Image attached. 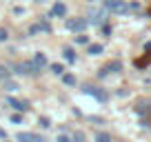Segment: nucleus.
<instances>
[{
	"instance_id": "f257e3e1",
	"label": "nucleus",
	"mask_w": 151,
	"mask_h": 142,
	"mask_svg": "<svg viewBox=\"0 0 151 142\" xmlns=\"http://www.w3.org/2000/svg\"><path fill=\"white\" fill-rule=\"evenodd\" d=\"M104 9L111 11V14L122 16V14H127V11H129V5H127V2H122V0H104Z\"/></svg>"
},
{
	"instance_id": "f03ea898",
	"label": "nucleus",
	"mask_w": 151,
	"mask_h": 142,
	"mask_svg": "<svg viewBox=\"0 0 151 142\" xmlns=\"http://www.w3.org/2000/svg\"><path fill=\"white\" fill-rule=\"evenodd\" d=\"M104 18H107V9H100L98 5H91V9H89V22L102 24Z\"/></svg>"
},
{
	"instance_id": "7ed1b4c3",
	"label": "nucleus",
	"mask_w": 151,
	"mask_h": 142,
	"mask_svg": "<svg viewBox=\"0 0 151 142\" xmlns=\"http://www.w3.org/2000/svg\"><path fill=\"white\" fill-rule=\"evenodd\" d=\"M16 140L18 142H45V138H40V136H36V133H18L16 136Z\"/></svg>"
},
{
	"instance_id": "20e7f679",
	"label": "nucleus",
	"mask_w": 151,
	"mask_h": 142,
	"mask_svg": "<svg viewBox=\"0 0 151 142\" xmlns=\"http://www.w3.org/2000/svg\"><path fill=\"white\" fill-rule=\"evenodd\" d=\"M67 27H69L71 31H82V29L87 27V20H82V18H76V20H69V22H67Z\"/></svg>"
},
{
	"instance_id": "39448f33",
	"label": "nucleus",
	"mask_w": 151,
	"mask_h": 142,
	"mask_svg": "<svg viewBox=\"0 0 151 142\" xmlns=\"http://www.w3.org/2000/svg\"><path fill=\"white\" fill-rule=\"evenodd\" d=\"M18 69H20V73H27V76L38 73V69H36V65H33V62H22V65H18Z\"/></svg>"
},
{
	"instance_id": "423d86ee",
	"label": "nucleus",
	"mask_w": 151,
	"mask_h": 142,
	"mask_svg": "<svg viewBox=\"0 0 151 142\" xmlns=\"http://www.w3.org/2000/svg\"><path fill=\"white\" fill-rule=\"evenodd\" d=\"M51 16H58V18H62V16H67V7L62 5V2H56L51 9Z\"/></svg>"
},
{
	"instance_id": "0eeeda50",
	"label": "nucleus",
	"mask_w": 151,
	"mask_h": 142,
	"mask_svg": "<svg viewBox=\"0 0 151 142\" xmlns=\"http://www.w3.org/2000/svg\"><path fill=\"white\" fill-rule=\"evenodd\" d=\"M33 65H36V69L40 71L45 65H47V56H45V53H36V58H33Z\"/></svg>"
},
{
	"instance_id": "6e6552de",
	"label": "nucleus",
	"mask_w": 151,
	"mask_h": 142,
	"mask_svg": "<svg viewBox=\"0 0 151 142\" xmlns=\"http://www.w3.org/2000/svg\"><path fill=\"white\" fill-rule=\"evenodd\" d=\"M7 104H11L14 109H18V111H24L27 109V104L24 102H18V100H14V98H7Z\"/></svg>"
},
{
	"instance_id": "1a4fd4ad",
	"label": "nucleus",
	"mask_w": 151,
	"mask_h": 142,
	"mask_svg": "<svg viewBox=\"0 0 151 142\" xmlns=\"http://www.w3.org/2000/svg\"><path fill=\"white\" fill-rule=\"evenodd\" d=\"M87 93L96 95V98H100V100H107V93H102V91H98V89H96V87H87Z\"/></svg>"
},
{
	"instance_id": "9d476101",
	"label": "nucleus",
	"mask_w": 151,
	"mask_h": 142,
	"mask_svg": "<svg viewBox=\"0 0 151 142\" xmlns=\"http://www.w3.org/2000/svg\"><path fill=\"white\" fill-rule=\"evenodd\" d=\"M38 31H49V24L47 22H40V24H33L29 29V33H38Z\"/></svg>"
},
{
	"instance_id": "9b49d317",
	"label": "nucleus",
	"mask_w": 151,
	"mask_h": 142,
	"mask_svg": "<svg viewBox=\"0 0 151 142\" xmlns=\"http://www.w3.org/2000/svg\"><path fill=\"white\" fill-rule=\"evenodd\" d=\"M65 60H67V62H73V60H76V53H73V49H71V47L65 49Z\"/></svg>"
},
{
	"instance_id": "f8f14e48",
	"label": "nucleus",
	"mask_w": 151,
	"mask_h": 142,
	"mask_svg": "<svg viewBox=\"0 0 151 142\" xmlns=\"http://www.w3.org/2000/svg\"><path fill=\"white\" fill-rule=\"evenodd\" d=\"M96 142H111V136H109V133H98V136H96Z\"/></svg>"
},
{
	"instance_id": "ddd939ff",
	"label": "nucleus",
	"mask_w": 151,
	"mask_h": 142,
	"mask_svg": "<svg viewBox=\"0 0 151 142\" xmlns=\"http://www.w3.org/2000/svg\"><path fill=\"white\" fill-rule=\"evenodd\" d=\"M71 142H87L85 140V133H82V131H76L73 138H71Z\"/></svg>"
},
{
	"instance_id": "4468645a",
	"label": "nucleus",
	"mask_w": 151,
	"mask_h": 142,
	"mask_svg": "<svg viewBox=\"0 0 151 142\" xmlns=\"http://www.w3.org/2000/svg\"><path fill=\"white\" fill-rule=\"evenodd\" d=\"M100 51H102V44H91V47H89V53H91V56H98Z\"/></svg>"
},
{
	"instance_id": "2eb2a0df",
	"label": "nucleus",
	"mask_w": 151,
	"mask_h": 142,
	"mask_svg": "<svg viewBox=\"0 0 151 142\" xmlns=\"http://www.w3.org/2000/svg\"><path fill=\"white\" fill-rule=\"evenodd\" d=\"M5 87H7L9 91H16V89H18V85H16V82H11V80H5Z\"/></svg>"
},
{
	"instance_id": "dca6fc26",
	"label": "nucleus",
	"mask_w": 151,
	"mask_h": 142,
	"mask_svg": "<svg viewBox=\"0 0 151 142\" xmlns=\"http://www.w3.org/2000/svg\"><path fill=\"white\" fill-rule=\"evenodd\" d=\"M51 71L56 73V76H62V71H65V69H62L60 65H53V67H51Z\"/></svg>"
},
{
	"instance_id": "f3484780",
	"label": "nucleus",
	"mask_w": 151,
	"mask_h": 142,
	"mask_svg": "<svg viewBox=\"0 0 151 142\" xmlns=\"http://www.w3.org/2000/svg\"><path fill=\"white\" fill-rule=\"evenodd\" d=\"M62 80H65V85H76V78L73 76H65Z\"/></svg>"
},
{
	"instance_id": "a211bd4d",
	"label": "nucleus",
	"mask_w": 151,
	"mask_h": 142,
	"mask_svg": "<svg viewBox=\"0 0 151 142\" xmlns=\"http://www.w3.org/2000/svg\"><path fill=\"white\" fill-rule=\"evenodd\" d=\"M5 40H7V29L0 27V42H5Z\"/></svg>"
},
{
	"instance_id": "6ab92c4d",
	"label": "nucleus",
	"mask_w": 151,
	"mask_h": 142,
	"mask_svg": "<svg viewBox=\"0 0 151 142\" xmlns=\"http://www.w3.org/2000/svg\"><path fill=\"white\" fill-rule=\"evenodd\" d=\"M58 142H69V138L67 136H58Z\"/></svg>"
}]
</instances>
